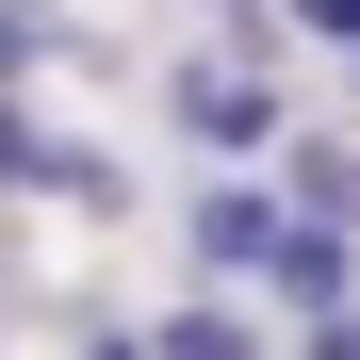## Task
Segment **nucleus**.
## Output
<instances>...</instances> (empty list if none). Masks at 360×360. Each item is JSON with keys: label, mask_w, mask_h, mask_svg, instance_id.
I'll return each instance as SVG.
<instances>
[{"label": "nucleus", "mask_w": 360, "mask_h": 360, "mask_svg": "<svg viewBox=\"0 0 360 360\" xmlns=\"http://www.w3.org/2000/svg\"><path fill=\"white\" fill-rule=\"evenodd\" d=\"M246 278H262V311H295V328H311V311H344V295H360V229H311V213H278Z\"/></svg>", "instance_id": "f257e3e1"}, {"label": "nucleus", "mask_w": 360, "mask_h": 360, "mask_svg": "<svg viewBox=\"0 0 360 360\" xmlns=\"http://www.w3.org/2000/svg\"><path fill=\"white\" fill-rule=\"evenodd\" d=\"M164 115H180L197 148H278V66H180Z\"/></svg>", "instance_id": "f03ea898"}, {"label": "nucleus", "mask_w": 360, "mask_h": 360, "mask_svg": "<svg viewBox=\"0 0 360 360\" xmlns=\"http://www.w3.org/2000/svg\"><path fill=\"white\" fill-rule=\"evenodd\" d=\"M262 229H278V180H213V197H180V246H197L213 278H246Z\"/></svg>", "instance_id": "7ed1b4c3"}, {"label": "nucleus", "mask_w": 360, "mask_h": 360, "mask_svg": "<svg viewBox=\"0 0 360 360\" xmlns=\"http://www.w3.org/2000/svg\"><path fill=\"white\" fill-rule=\"evenodd\" d=\"M278 213H311V229H360V148H328V131L295 148V131H278Z\"/></svg>", "instance_id": "20e7f679"}, {"label": "nucleus", "mask_w": 360, "mask_h": 360, "mask_svg": "<svg viewBox=\"0 0 360 360\" xmlns=\"http://www.w3.org/2000/svg\"><path fill=\"white\" fill-rule=\"evenodd\" d=\"M148 360H262V311H229V295H180L148 328Z\"/></svg>", "instance_id": "39448f33"}, {"label": "nucleus", "mask_w": 360, "mask_h": 360, "mask_svg": "<svg viewBox=\"0 0 360 360\" xmlns=\"http://www.w3.org/2000/svg\"><path fill=\"white\" fill-rule=\"evenodd\" d=\"M49 49H82V33H66V17H49V0H0V82H33V66H49Z\"/></svg>", "instance_id": "423d86ee"}, {"label": "nucleus", "mask_w": 360, "mask_h": 360, "mask_svg": "<svg viewBox=\"0 0 360 360\" xmlns=\"http://www.w3.org/2000/svg\"><path fill=\"white\" fill-rule=\"evenodd\" d=\"M295 33H360V0H295Z\"/></svg>", "instance_id": "0eeeda50"}, {"label": "nucleus", "mask_w": 360, "mask_h": 360, "mask_svg": "<svg viewBox=\"0 0 360 360\" xmlns=\"http://www.w3.org/2000/svg\"><path fill=\"white\" fill-rule=\"evenodd\" d=\"M82 360H148V344H131V328H115V344H82Z\"/></svg>", "instance_id": "6e6552de"}, {"label": "nucleus", "mask_w": 360, "mask_h": 360, "mask_svg": "<svg viewBox=\"0 0 360 360\" xmlns=\"http://www.w3.org/2000/svg\"><path fill=\"white\" fill-rule=\"evenodd\" d=\"M344 49H360V33H344Z\"/></svg>", "instance_id": "1a4fd4ad"}]
</instances>
